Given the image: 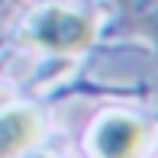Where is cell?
I'll return each mask as SVG.
<instances>
[{
	"label": "cell",
	"mask_w": 158,
	"mask_h": 158,
	"mask_svg": "<svg viewBox=\"0 0 158 158\" xmlns=\"http://www.w3.org/2000/svg\"><path fill=\"white\" fill-rule=\"evenodd\" d=\"M26 42L55 55H74L94 42V19L64 6H42L26 19Z\"/></svg>",
	"instance_id": "1"
},
{
	"label": "cell",
	"mask_w": 158,
	"mask_h": 158,
	"mask_svg": "<svg viewBox=\"0 0 158 158\" xmlns=\"http://www.w3.org/2000/svg\"><path fill=\"white\" fill-rule=\"evenodd\" d=\"M145 145V123L126 113H110L90 132V152L97 158H135Z\"/></svg>",
	"instance_id": "2"
},
{
	"label": "cell",
	"mask_w": 158,
	"mask_h": 158,
	"mask_svg": "<svg viewBox=\"0 0 158 158\" xmlns=\"http://www.w3.org/2000/svg\"><path fill=\"white\" fill-rule=\"evenodd\" d=\"M39 139V116L26 106L0 113V158L19 155L26 145Z\"/></svg>",
	"instance_id": "3"
},
{
	"label": "cell",
	"mask_w": 158,
	"mask_h": 158,
	"mask_svg": "<svg viewBox=\"0 0 158 158\" xmlns=\"http://www.w3.org/2000/svg\"><path fill=\"white\" fill-rule=\"evenodd\" d=\"M35 158H52V155H35Z\"/></svg>",
	"instance_id": "4"
}]
</instances>
